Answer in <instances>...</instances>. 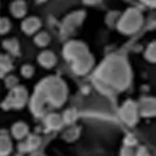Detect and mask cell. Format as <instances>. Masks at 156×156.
Returning <instances> with one entry per match:
<instances>
[{
    "mask_svg": "<svg viewBox=\"0 0 156 156\" xmlns=\"http://www.w3.org/2000/svg\"><path fill=\"white\" fill-rule=\"evenodd\" d=\"M98 84L106 90H122L130 82V70L124 58L119 56L108 58L96 72Z\"/></svg>",
    "mask_w": 156,
    "mask_h": 156,
    "instance_id": "cell-1",
    "label": "cell"
},
{
    "mask_svg": "<svg viewBox=\"0 0 156 156\" xmlns=\"http://www.w3.org/2000/svg\"><path fill=\"white\" fill-rule=\"evenodd\" d=\"M64 55L72 62L75 73L79 75L87 73L94 64V58L84 44L77 41H71L66 44Z\"/></svg>",
    "mask_w": 156,
    "mask_h": 156,
    "instance_id": "cell-2",
    "label": "cell"
},
{
    "mask_svg": "<svg viewBox=\"0 0 156 156\" xmlns=\"http://www.w3.org/2000/svg\"><path fill=\"white\" fill-rule=\"evenodd\" d=\"M37 88L41 90L46 101L54 106H61L66 101L67 88L59 78L55 76L45 78L39 83Z\"/></svg>",
    "mask_w": 156,
    "mask_h": 156,
    "instance_id": "cell-3",
    "label": "cell"
},
{
    "mask_svg": "<svg viewBox=\"0 0 156 156\" xmlns=\"http://www.w3.org/2000/svg\"><path fill=\"white\" fill-rule=\"evenodd\" d=\"M143 23V16L137 9L130 8L123 13L118 23V28L124 34H133L139 30Z\"/></svg>",
    "mask_w": 156,
    "mask_h": 156,
    "instance_id": "cell-4",
    "label": "cell"
},
{
    "mask_svg": "<svg viewBox=\"0 0 156 156\" xmlns=\"http://www.w3.org/2000/svg\"><path fill=\"white\" fill-rule=\"evenodd\" d=\"M27 100V92L26 89L20 86L12 88L11 91L2 102L4 109L20 108L26 104Z\"/></svg>",
    "mask_w": 156,
    "mask_h": 156,
    "instance_id": "cell-5",
    "label": "cell"
},
{
    "mask_svg": "<svg viewBox=\"0 0 156 156\" xmlns=\"http://www.w3.org/2000/svg\"><path fill=\"white\" fill-rule=\"evenodd\" d=\"M122 120L129 126H133L138 119V105L134 101L129 100L121 107L119 112Z\"/></svg>",
    "mask_w": 156,
    "mask_h": 156,
    "instance_id": "cell-6",
    "label": "cell"
},
{
    "mask_svg": "<svg viewBox=\"0 0 156 156\" xmlns=\"http://www.w3.org/2000/svg\"><path fill=\"white\" fill-rule=\"evenodd\" d=\"M84 16H85V12L83 11H76L66 16L62 24V29L64 31L68 33L73 30L75 27L79 26L83 22Z\"/></svg>",
    "mask_w": 156,
    "mask_h": 156,
    "instance_id": "cell-7",
    "label": "cell"
},
{
    "mask_svg": "<svg viewBox=\"0 0 156 156\" xmlns=\"http://www.w3.org/2000/svg\"><path fill=\"white\" fill-rule=\"evenodd\" d=\"M46 102V100L41 90L36 88L30 101V109L32 112L36 115H41L44 112V104Z\"/></svg>",
    "mask_w": 156,
    "mask_h": 156,
    "instance_id": "cell-8",
    "label": "cell"
},
{
    "mask_svg": "<svg viewBox=\"0 0 156 156\" xmlns=\"http://www.w3.org/2000/svg\"><path fill=\"white\" fill-rule=\"evenodd\" d=\"M138 110L144 116H154L155 115V99L152 98H142L139 103Z\"/></svg>",
    "mask_w": 156,
    "mask_h": 156,
    "instance_id": "cell-9",
    "label": "cell"
},
{
    "mask_svg": "<svg viewBox=\"0 0 156 156\" xmlns=\"http://www.w3.org/2000/svg\"><path fill=\"white\" fill-rule=\"evenodd\" d=\"M41 145V138L37 135H30L27 140L20 144L19 149L22 152L36 151Z\"/></svg>",
    "mask_w": 156,
    "mask_h": 156,
    "instance_id": "cell-10",
    "label": "cell"
},
{
    "mask_svg": "<svg viewBox=\"0 0 156 156\" xmlns=\"http://www.w3.org/2000/svg\"><path fill=\"white\" fill-rule=\"evenodd\" d=\"M41 27V21L40 20L34 16L28 17L24 20L22 23V30L26 34H33L37 31Z\"/></svg>",
    "mask_w": 156,
    "mask_h": 156,
    "instance_id": "cell-11",
    "label": "cell"
},
{
    "mask_svg": "<svg viewBox=\"0 0 156 156\" xmlns=\"http://www.w3.org/2000/svg\"><path fill=\"white\" fill-rule=\"evenodd\" d=\"M10 11L15 17H23L27 12V5L23 0H15L10 5Z\"/></svg>",
    "mask_w": 156,
    "mask_h": 156,
    "instance_id": "cell-12",
    "label": "cell"
},
{
    "mask_svg": "<svg viewBox=\"0 0 156 156\" xmlns=\"http://www.w3.org/2000/svg\"><path fill=\"white\" fill-rule=\"evenodd\" d=\"M38 62L44 67L51 68L55 65L56 58L51 51H44L39 55Z\"/></svg>",
    "mask_w": 156,
    "mask_h": 156,
    "instance_id": "cell-13",
    "label": "cell"
},
{
    "mask_svg": "<svg viewBox=\"0 0 156 156\" xmlns=\"http://www.w3.org/2000/svg\"><path fill=\"white\" fill-rule=\"evenodd\" d=\"M62 123H63L62 117L56 113L49 114L45 118V124L48 129H58L62 126Z\"/></svg>",
    "mask_w": 156,
    "mask_h": 156,
    "instance_id": "cell-14",
    "label": "cell"
},
{
    "mask_svg": "<svg viewBox=\"0 0 156 156\" xmlns=\"http://www.w3.org/2000/svg\"><path fill=\"white\" fill-rule=\"evenodd\" d=\"M12 149V142L7 135H0V156H8Z\"/></svg>",
    "mask_w": 156,
    "mask_h": 156,
    "instance_id": "cell-15",
    "label": "cell"
},
{
    "mask_svg": "<svg viewBox=\"0 0 156 156\" xmlns=\"http://www.w3.org/2000/svg\"><path fill=\"white\" fill-rule=\"evenodd\" d=\"M28 133V127L22 122H16L12 126V134L16 139H22Z\"/></svg>",
    "mask_w": 156,
    "mask_h": 156,
    "instance_id": "cell-16",
    "label": "cell"
},
{
    "mask_svg": "<svg viewBox=\"0 0 156 156\" xmlns=\"http://www.w3.org/2000/svg\"><path fill=\"white\" fill-rule=\"evenodd\" d=\"M12 64L10 58L5 55H0V76H3L12 69Z\"/></svg>",
    "mask_w": 156,
    "mask_h": 156,
    "instance_id": "cell-17",
    "label": "cell"
},
{
    "mask_svg": "<svg viewBox=\"0 0 156 156\" xmlns=\"http://www.w3.org/2000/svg\"><path fill=\"white\" fill-rule=\"evenodd\" d=\"M4 48L10 52L12 55H18L20 51V45L17 40L14 38L5 40L2 43Z\"/></svg>",
    "mask_w": 156,
    "mask_h": 156,
    "instance_id": "cell-18",
    "label": "cell"
},
{
    "mask_svg": "<svg viewBox=\"0 0 156 156\" xmlns=\"http://www.w3.org/2000/svg\"><path fill=\"white\" fill-rule=\"evenodd\" d=\"M34 41L39 46H46L50 42V37L46 32H41L34 37Z\"/></svg>",
    "mask_w": 156,
    "mask_h": 156,
    "instance_id": "cell-19",
    "label": "cell"
},
{
    "mask_svg": "<svg viewBox=\"0 0 156 156\" xmlns=\"http://www.w3.org/2000/svg\"><path fill=\"white\" fill-rule=\"evenodd\" d=\"M76 118H77L76 111L73 108L66 110V112H64L63 116H62L63 122H66V123H73L76 120Z\"/></svg>",
    "mask_w": 156,
    "mask_h": 156,
    "instance_id": "cell-20",
    "label": "cell"
},
{
    "mask_svg": "<svg viewBox=\"0 0 156 156\" xmlns=\"http://www.w3.org/2000/svg\"><path fill=\"white\" fill-rule=\"evenodd\" d=\"M155 42H152L147 48V51H146L145 56L147 58V60L150 62H155Z\"/></svg>",
    "mask_w": 156,
    "mask_h": 156,
    "instance_id": "cell-21",
    "label": "cell"
},
{
    "mask_svg": "<svg viewBox=\"0 0 156 156\" xmlns=\"http://www.w3.org/2000/svg\"><path fill=\"white\" fill-rule=\"evenodd\" d=\"M10 28V22L6 18H0V34L7 33Z\"/></svg>",
    "mask_w": 156,
    "mask_h": 156,
    "instance_id": "cell-22",
    "label": "cell"
},
{
    "mask_svg": "<svg viewBox=\"0 0 156 156\" xmlns=\"http://www.w3.org/2000/svg\"><path fill=\"white\" fill-rule=\"evenodd\" d=\"M21 73L24 77H30L34 74V68L30 65H24L21 68Z\"/></svg>",
    "mask_w": 156,
    "mask_h": 156,
    "instance_id": "cell-23",
    "label": "cell"
},
{
    "mask_svg": "<svg viewBox=\"0 0 156 156\" xmlns=\"http://www.w3.org/2000/svg\"><path fill=\"white\" fill-rule=\"evenodd\" d=\"M137 143V140L135 138V136L133 134H128L124 139L125 146L128 147H133Z\"/></svg>",
    "mask_w": 156,
    "mask_h": 156,
    "instance_id": "cell-24",
    "label": "cell"
},
{
    "mask_svg": "<svg viewBox=\"0 0 156 156\" xmlns=\"http://www.w3.org/2000/svg\"><path fill=\"white\" fill-rule=\"evenodd\" d=\"M17 79H16V77H15L13 76H9L5 79V85L11 89L16 87L17 86Z\"/></svg>",
    "mask_w": 156,
    "mask_h": 156,
    "instance_id": "cell-25",
    "label": "cell"
},
{
    "mask_svg": "<svg viewBox=\"0 0 156 156\" xmlns=\"http://www.w3.org/2000/svg\"><path fill=\"white\" fill-rule=\"evenodd\" d=\"M78 134H79V131H78L76 128H73V129H70V130L66 132L64 136H65V138L67 140H73L76 138V136H78Z\"/></svg>",
    "mask_w": 156,
    "mask_h": 156,
    "instance_id": "cell-26",
    "label": "cell"
},
{
    "mask_svg": "<svg viewBox=\"0 0 156 156\" xmlns=\"http://www.w3.org/2000/svg\"><path fill=\"white\" fill-rule=\"evenodd\" d=\"M120 156H136L135 155V151L133 149V147H128L125 146L121 151Z\"/></svg>",
    "mask_w": 156,
    "mask_h": 156,
    "instance_id": "cell-27",
    "label": "cell"
},
{
    "mask_svg": "<svg viewBox=\"0 0 156 156\" xmlns=\"http://www.w3.org/2000/svg\"><path fill=\"white\" fill-rule=\"evenodd\" d=\"M135 155L136 156H150L147 149L145 147H140L135 151Z\"/></svg>",
    "mask_w": 156,
    "mask_h": 156,
    "instance_id": "cell-28",
    "label": "cell"
},
{
    "mask_svg": "<svg viewBox=\"0 0 156 156\" xmlns=\"http://www.w3.org/2000/svg\"><path fill=\"white\" fill-rule=\"evenodd\" d=\"M142 2H144L145 5L151 6V7H154L156 4V0H140Z\"/></svg>",
    "mask_w": 156,
    "mask_h": 156,
    "instance_id": "cell-29",
    "label": "cell"
},
{
    "mask_svg": "<svg viewBox=\"0 0 156 156\" xmlns=\"http://www.w3.org/2000/svg\"><path fill=\"white\" fill-rule=\"evenodd\" d=\"M101 0H83V2L85 3L89 4V5H92V4H96L99 2Z\"/></svg>",
    "mask_w": 156,
    "mask_h": 156,
    "instance_id": "cell-30",
    "label": "cell"
},
{
    "mask_svg": "<svg viewBox=\"0 0 156 156\" xmlns=\"http://www.w3.org/2000/svg\"><path fill=\"white\" fill-rule=\"evenodd\" d=\"M30 156H45L43 153L40 152V151H32V153L30 154Z\"/></svg>",
    "mask_w": 156,
    "mask_h": 156,
    "instance_id": "cell-31",
    "label": "cell"
},
{
    "mask_svg": "<svg viewBox=\"0 0 156 156\" xmlns=\"http://www.w3.org/2000/svg\"><path fill=\"white\" fill-rule=\"evenodd\" d=\"M36 2H37V3H42V2H44L46 0H35Z\"/></svg>",
    "mask_w": 156,
    "mask_h": 156,
    "instance_id": "cell-32",
    "label": "cell"
},
{
    "mask_svg": "<svg viewBox=\"0 0 156 156\" xmlns=\"http://www.w3.org/2000/svg\"><path fill=\"white\" fill-rule=\"evenodd\" d=\"M16 156H22V155H20V154H18V155H16Z\"/></svg>",
    "mask_w": 156,
    "mask_h": 156,
    "instance_id": "cell-33",
    "label": "cell"
}]
</instances>
